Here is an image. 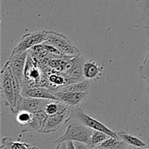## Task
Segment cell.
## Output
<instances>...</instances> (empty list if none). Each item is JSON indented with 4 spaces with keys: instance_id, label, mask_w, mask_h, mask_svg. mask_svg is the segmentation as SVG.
Segmentation results:
<instances>
[{
    "instance_id": "6da1fadb",
    "label": "cell",
    "mask_w": 149,
    "mask_h": 149,
    "mask_svg": "<svg viewBox=\"0 0 149 149\" xmlns=\"http://www.w3.org/2000/svg\"><path fill=\"white\" fill-rule=\"evenodd\" d=\"M1 97L4 106L13 114L19 111L23 99L22 85L6 63L1 71Z\"/></svg>"
},
{
    "instance_id": "7a4b0ae2",
    "label": "cell",
    "mask_w": 149,
    "mask_h": 149,
    "mask_svg": "<svg viewBox=\"0 0 149 149\" xmlns=\"http://www.w3.org/2000/svg\"><path fill=\"white\" fill-rule=\"evenodd\" d=\"M93 131V130L92 128L83 124H77L75 122H72L68 124L65 134L56 141V143L73 141L81 142L88 145L90 143Z\"/></svg>"
},
{
    "instance_id": "3957f363",
    "label": "cell",
    "mask_w": 149,
    "mask_h": 149,
    "mask_svg": "<svg viewBox=\"0 0 149 149\" xmlns=\"http://www.w3.org/2000/svg\"><path fill=\"white\" fill-rule=\"evenodd\" d=\"M45 42L54 46L66 56L74 57L80 53L79 48L65 35L55 31L47 30V37Z\"/></svg>"
},
{
    "instance_id": "277c9868",
    "label": "cell",
    "mask_w": 149,
    "mask_h": 149,
    "mask_svg": "<svg viewBox=\"0 0 149 149\" xmlns=\"http://www.w3.org/2000/svg\"><path fill=\"white\" fill-rule=\"evenodd\" d=\"M72 119L77 120L81 124H83V125H85V126L92 128L93 130H97V131L103 132V133L107 134V135H109L110 137L119 138L117 132L112 130L110 127H108L103 122H101V121L94 119L90 114L86 113L81 108V107H75V108H72Z\"/></svg>"
},
{
    "instance_id": "5b68a950",
    "label": "cell",
    "mask_w": 149,
    "mask_h": 149,
    "mask_svg": "<svg viewBox=\"0 0 149 149\" xmlns=\"http://www.w3.org/2000/svg\"><path fill=\"white\" fill-rule=\"evenodd\" d=\"M47 37V30H39L32 32H28L21 37V39L11 51V54L17 52H28L32 47L42 44Z\"/></svg>"
},
{
    "instance_id": "8992f818",
    "label": "cell",
    "mask_w": 149,
    "mask_h": 149,
    "mask_svg": "<svg viewBox=\"0 0 149 149\" xmlns=\"http://www.w3.org/2000/svg\"><path fill=\"white\" fill-rule=\"evenodd\" d=\"M27 56H28V52H17L14 54L10 53L9 58L5 62L10 66L13 74L19 80L21 85H23L24 82V68H25Z\"/></svg>"
},
{
    "instance_id": "52a82bcc",
    "label": "cell",
    "mask_w": 149,
    "mask_h": 149,
    "mask_svg": "<svg viewBox=\"0 0 149 149\" xmlns=\"http://www.w3.org/2000/svg\"><path fill=\"white\" fill-rule=\"evenodd\" d=\"M72 108H70L66 112L58 115L48 116V119L42 130V134H52L58 132L65 124L70 122V120L72 119Z\"/></svg>"
},
{
    "instance_id": "ba28073f",
    "label": "cell",
    "mask_w": 149,
    "mask_h": 149,
    "mask_svg": "<svg viewBox=\"0 0 149 149\" xmlns=\"http://www.w3.org/2000/svg\"><path fill=\"white\" fill-rule=\"evenodd\" d=\"M86 61V58L81 53L69 58L64 72L77 81L84 80L85 78L83 75V67Z\"/></svg>"
},
{
    "instance_id": "9c48e42d",
    "label": "cell",
    "mask_w": 149,
    "mask_h": 149,
    "mask_svg": "<svg viewBox=\"0 0 149 149\" xmlns=\"http://www.w3.org/2000/svg\"><path fill=\"white\" fill-rule=\"evenodd\" d=\"M58 100L66 104L67 106L75 108L79 107L88 98L89 93H77V92H54Z\"/></svg>"
},
{
    "instance_id": "30bf717a",
    "label": "cell",
    "mask_w": 149,
    "mask_h": 149,
    "mask_svg": "<svg viewBox=\"0 0 149 149\" xmlns=\"http://www.w3.org/2000/svg\"><path fill=\"white\" fill-rule=\"evenodd\" d=\"M22 95L24 97H31L49 100H58L54 91L43 86H28L22 87Z\"/></svg>"
},
{
    "instance_id": "8fae6325",
    "label": "cell",
    "mask_w": 149,
    "mask_h": 149,
    "mask_svg": "<svg viewBox=\"0 0 149 149\" xmlns=\"http://www.w3.org/2000/svg\"><path fill=\"white\" fill-rule=\"evenodd\" d=\"M49 102H50L49 100L23 96L19 110H24V111H28L30 113H34L45 110V107Z\"/></svg>"
},
{
    "instance_id": "7c38bea8",
    "label": "cell",
    "mask_w": 149,
    "mask_h": 149,
    "mask_svg": "<svg viewBox=\"0 0 149 149\" xmlns=\"http://www.w3.org/2000/svg\"><path fill=\"white\" fill-rule=\"evenodd\" d=\"M103 72V66L93 59H86L83 67V75L85 79L98 80Z\"/></svg>"
},
{
    "instance_id": "4fadbf2b",
    "label": "cell",
    "mask_w": 149,
    "mask_h": 149,
    "mask_svg": "<svg viewBox=\"0 0 149 149\" xmlns=\"http://www.w3.org/2000/svg\"><path fill=\"white\" fill-rule=\"evenodd\" d=\"M91 87V81L87 79H84L81 81H78L65 86L60 87L57 89L55 92H77V93H89Z\"/></svg>"
},
{
    "instance_id": "5bb4252c",
    "label": "cell",
    "mask_w": 149,
    "mask_h": 149,
    "mask_svg": "<svg viewBox=\"0 0 149 149\" xmlns=\"http://www.w3.org/2000/svg\"><path fill=\"white\" fill-rule=\"evenodd\" d=\"M117 134H118L119 138H120L129 147L140 149L147 147V143L144 141H142L141 139L136 137L135 135H133V134H127L125 132H117Z\"/></svg>"
},
{
    "instance_id": "9a60e30c",
    "label": "cell",
    "mask_w": 149,
    "mask_h": 149,
    "mask_svg": "<svg viewBox=\"0 0 149 149\" xmlns=\"http://www.w3.org/2000/svg\"><path fill=\"white\" fill-rule=\"evenodd\" d=\"M127 144L125 143L120 138L109 137L101 145L93 149H127Z\"/></svg>"
},
{
    "instance_id": "2e32d148",
    "label": "cell",
    "mask_w": 149,
    "mask_h": 149,
    "mask_svg": "<svg viewBox=\"0 0 149 149\" xmlns=\"http://www.w3.org/2000/svg\"><path fill=\"white\" fill-rule=\"evenodd\" d=\"M33 119V113H30L28 111L24 110H19L16 114H15V120L17 124L20 127H23L24 126H27L31 122Z\"/></svg>"
},
{
    "instance_id": "e0dca14e",
    "label": "cell",
    "mask_w": 149,
    "mask_h": 149,
    "mask_svg": "<svg viewBox=\"0 0 149 149\" xmlns=\"http://www.w3.org/2000/svg\"><path fill=\"white\" fill-rule=\"evenodd\" d=\"M109 137H110L109 135H107V134H105L103 132L93 130V134H92V136H91L90 143L88 145H89V147H91L93 149L95 148L99 147L100 145H101Z\"/></svg>"
},
{
    "instance_id": "ac0fdd59",
    "label": "cell",
    "mask_w": 149,
    "mask_h": 149,
    "mask_svg": "<svg viewBox=\"0 0 149 149\" xmlns=\"http://www.w3.org/2000/svg\"><path fill=\"white\" fill-rule=\"evenodd\" d=\"M36 146L29 142L22 141H11L10 144V149H36Z\"/></svg>"
},
{
    "instance_id": "d6986e66",
    "label": "cell",
    "mask_w": 149,
    "mask_h": 149,
    "mask_svg": "<svg viewBox=\"0 0 149 149\" xmlns=\"http://www.w3.org/2000/svg\"><path fill=\"white\" fill-rule=\"evenodd\" d=\"M140 73H141V78L145 81L146 87H147V92H148L149 99V68H145V67L140 66Z\"/></svg>"
},
{
    "instance_id": "ffe728a7",
    "label": "cell",
    "mask_w": 149,
    "mask_h": 149,
    "mask_svg": "<svg viewBox=\"0 0 149 149\" xmlns=\"http://www.w3.org/2000/svg\"><path fill=\"white\" fill-rule=\"evenodd\" d=\"M11 138H10L9 136H5L3 137L1 139V146L0 149H10V144L11 142Z\"/></svg>"
},
{
    "instance_id": "44dd1931",
    "label": "cell",
    "mask_w": 149,
    "mask_h": 149,
    "mask_svg": "<svg viewBox=\"0 0 149 149\" xmlns=\"http://www.w3.org/2000/svg\"><path fill=\"white\" fill-rule=\"evenodd\" d=\"M141 66L142 67H145V68H149V45H148V52L146 53V56L143 59V62L142 64L141 65Z\"/></svg>"
},
{
    "instance_id": "7402d4cb",
    "label": "cell",
    "mask_w": 149,
    "mask_h": 149,
    "mask_svg": "<svg viewBox=\"0 0 149 149\" xmlns=\"http://www.w3.org/2000/svg\"><path fill=\"white\" fill-rule=\"evenodd\" d=\"M74 146L76 149H93L91 147H89V145L81 142H74Z\"/></svg>"
},
{
    "instance_id": "603a6c76",
    "label": "cell",
    "mask_w": 149,
    "mask_h": 149,
    "mask_svg": "<svg viewBox=\"0 0 149 149\" xmlns=\"http://www.w3.org/2000/svg\"><path fill=\"white\" fill-rule=\"evenodd\" d=\"M56 149H68L67 148V142H59V143H57Z\"/></svg>"
},
{
    "instance_id": "cb8c5ba5",
    "label": "cell",
    "mask_w": 149,
    "mask_h": 149,
    "mask_svg": "<svg viewBox=\"0 0 149 149\" xmlns=\"http://www.w3.org/2000/svg\"><path fill=\"white\" fill-rule=\"evenodd\" d=\"M67 148L68 149H76L74 146L73 141H67Z\"/></svg>"
},
{
    "instance_id": "d4e9b609",
    "label": "cell",
    "mask_w": 149,
    "mask_h": 149,
    "mask_svg": "<svg viewBox=\"0 0 149 149\" xmlns=\"http://www.w3.org/2000/svg\"><path fill=\"white\" fill-rule=\"evenodd\" d=\"M127 149H140V148H133V147H127Z\"/></svg>"
},
{
    "instance_id": "484cf974",
    "label": "cell",
    "mask_w": 149,
    "mask_h": 149,
    "mask_svg": "<svg viewBox=\"0 0 149 149\" xmlns=\"http://www.w3.org/2000/svg\"><path fill=\"white\" fill-rule=\"evenodd\" d=\"M141 149H149V147L147 146V147H145V148H141Z\"/></svg>"
},
{
    "instance_id": "4316f807",
    "label": "cell",
    "mask_w": 149,
    "mask_h": 149,
    "mask_svg": "<svg viewBox=\"0 0 149 149\" xmlns=\"http://www.w3.org/2000/svg\"><path fill=\"white\" fill-rule=\"evenodd\" d=\"M44 1H52V0H44Z\"/></svg>"
},
{
    "instance_id": "83f0119b",
    "label": "cell",
    "mask_w": 149,
    "mask_h": 149,
    "mask_svg": "<svg viewBox=\"0 0 149 149\" xmlns=\"http://www.w3.org/2000/svg\"><path fill=\"white\" fill-rule=\"evenodd\" d=\"M36 149H38V148H36Z\"/></svg>"
}]
</instances>
